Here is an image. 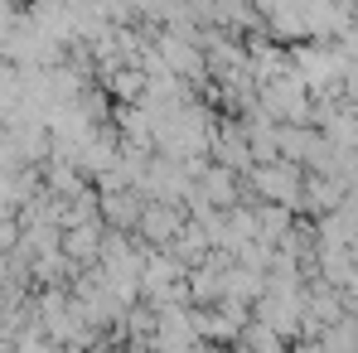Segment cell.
Wrapping results in <instances>:
<instances>
[{
    "instance_id": "obj_1",
    "label": "cell",
    "mask_w": 358,
    "mask_h": 353,
    "mask_svg": "<svg viewBox=\"0 0 358 353\" xmlns=\"http://www.w3.org/2000/svg\"><path fill=\"white\" fill-rule=\"evenodd\" d=\"M257 189L266 194V199H281V203H300V184H305V175H300L291 160H271V165H262L257 170Z\"/></svg>"
},
{
    "instance_id": "obj_2",
    "label": "cell",
    "mask_w": 358,
    "mask_h": 353,
    "mask_svg": "<svg viewBox=\"0 0 358 353\" xmlns=\"http://www.w3.org/2000/svg\"><path fill=\"white\" fill-rule=\"evenodd\" d=\"M141 233L150 237V242H170L175 233H184V218H179V208H141Z\"/></svg>"
},
{
    "instance_id": "obj_3",
    "label": "cell",
    "mask_w": 358,
    "mask_h": 353,
    "mask_svg": "<svg viewBox=\"0 0 358 353\" xmlns=\"http://www.w3.org/2000/svg\"><path fill=\"white\" fill-rule=\"evenodd\" d=\"M208 199H213V203H233V199H238L228 170H213V175H208Z\"/></svg>"
},
{
    "instance_id": "obj_4",
    "label": "cell",
    "mask_w": 358,
    "mask_h": 353,
    "mask_svg": "<svg viewBox=\"0 0 358 353\" xmlns=\"http://www.w3.org/2000/svg\"><path fill=\"white\" fill-rule=\"evenodd\" d=\"M68 252H73V257H92V252H97V237H92V228L68 233Z\"/></svg>"
},
{
    "instance_id": "obj_5",
    "label": "cell",
    "mask_w": 358,
    "mask_h": 353,
    "mask_svg": "<svg viewBox=\"0 0 358 353\" xmlns=\"http://www.w3.org/2000/svg\"><path fill=\"white\" fill-rule=\"evenodd\" d=\"M126 353H141V349H126Z\"/></svg>"
}]
</instances>
